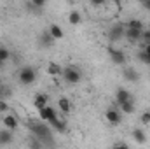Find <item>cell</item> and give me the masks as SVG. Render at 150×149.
Here are the masks:
<instances>
[{
    "instance_id": "cell-13",
    "label": "cell",
    "mask_w": 150,
    "mask_h": 149,
    "mask_svg": "<svg viewBox=\"0 0 150 149\" xmlns=\"http://www.w3.org/2000/svg\"><path fill=\"white\" fill-rule=\"evenodd\" d=\"M47 74L52 75V77H58V75L63 74V67L58 65V63H49L47 65Z\"/></svg>"
},
{
    "instance_id": "cell-21",
    "label": "cell",
    "mask_w": 150,
    "mask_h": 149,
    "mask_svg": "<svg viewBox=\"0 0 150 149\" xmlns=\"http://www.w3.org/2000/svg\"><path fill=\"white\" fill-rule=\"evenodd\" d=\"M9 56H11L9 49H7V47H0V63L7 62V60H9Z\"/></svg>"
},
{
    "instance_id": "cell-7",
    "label": "cell",
    "mask_w": 150,
    "mask_h": 149,
    "mask_svg": "<svg viewBox=\"0 0 150 149\" xmlns=\"http://www.w3.org/2000/svg\"><path fill=\"white\" fill-rule=\"evenodd\" d=\"M124 37L127 39L129 42H136V40L142 39V30H138V28H127V27H126Z\"/></svg>"
},
{
    "instance_id": "cell-5",
    "label": "cell",
    "mask_w": 150,
    "mask_h": 149,
    "mask_svg": "<svg viewBox=\"0 0 150 149\" xmlns=\"http://www.w3.org/2000/svg\"><path fill=\"white\" fill-rule=\"evenodd\" d=\"M105 117H107V121H108L112 126L120 125V121H122V116H120V112L117 111V109H108V111L105 112Z\"/></svg>"
},
{
    "instance_id": "cell-11",
    "label": "cell",
    "mask_w": 150,
    "mask_h": 149,
    "mask_svg": "<svg viewBox=\"0 0 150 149\" xmlns=\"http://www.w3.org/2000/svg\"><path fill=\"white\" fill-rule=\"evenodd\" d=\"M115 98H117V104L120 105L122 102H126V100H131L133 97H131V93H129L127 90L120 88V90H117V93H115Z\"/></svg>"
},
{
    "instance_id": "cell-3",
    "label": "cell",
    "mask_w": 150,
    "mask_h": 149,
    "mask_svg": "<svg viewBox=\"0 0 150 149\" xmlns=\"http://www.w3.org/2000/svg\"><path fill=\"white\" fill-rule=\"evenodd\" d=\"M63 79L68 84H77L80 81V72L75 67H67V69H63Z\"/></svg>"
},
{
    "instance_id": "cell-20",
    "label": "cell",
    "mask_w": 150,
    "mask_h": 149,
    "mask_svg": "<svg viewBox=\"0 0 150 149\" xmlns=\"http://www.w3.org/2000/svg\"><path fill=\"white\" fill-rule=\"evenodd\" d=\"M124 75L127 77V81H138V74H136V70H134V69H126Z\"/></svg>"
},
{
    "instance_id": "cell-10",
    "label": "cell",
    "mask_w": 150,
    "mask_h": 149,
    "mask_svg": "<svg viewBox=\"0 0 150 149\" xmlns=\"http://www.w3.org/2000/svg\"><path fill=\"white\" fill-rule=\"evenodd\" d=\"M58 107H59V111L63 112V114H68V112L72 111V102H70L67 97H61V98L58 100Z\"/></svg>"
},
{
    "instance_id": "cell-8",
    "label": "cell",
    "mask_w": 150,
    "mask_h": 149,
    "mask_svg": "<svg viewBox=\"0 0 150 149\" xmlns=\"http://www.w3.org/2000/svg\"><path fill=\"white\" fill-rule=\"evenodd\" d=\"M124 27H120V25H115V27H112V30H110V40L112 42H117V40H120V39H124Z\"/></svg>"
},
{
    "instance_id": "cell-15",
    "label": "cell",
    "mask_w": 150,
    "mask_h": 149,
    "mask_svg": "<svg viewBox=\"0 0 150 149\" xmlns=\"http://www.w3.org/2000/svg\"><path fill=\"white\" fill-rule=\"evenodd\" d=\"M133 139H134L138 144H145V142H147V135H145V132H143L142 128L133 130Z\"/></svg>"
},
{
    "instance_id": "cell-30",
    "label": "cell",
    "mask_w": 150,
    "mask_h": 149,
    "mask_svg": "<svg viewBox=\"0 0 150 149\" xmlns=\"http://www.w3.org/2000/svg\"><path fill=\"white\" fill-rule=\"evenodd\" d=\"M4 97H5V91H4V90H2V86H0V98H4Z\"/></svg>"
},
{
    "instance_id": "cell-17",
    "label": "cell",
    "mask_w": 150,
    "mask_h": 149,
    "mask_svg": "<svg viewBox=\"0 0 150 149\" xmlns=\"http://www.w3.org/2000/svg\"><path fill=\"white\" fill-rule=\"evenodd\" d=\"M120 111L126 112V114H131V112H134V102H133V98H131V100H126V102H122V104H120Z\"/></svg>"
},
{
    "instance_id": "cell-14",
    "label": "cell",
    "mask_w": 150,
    "mask_h": 149,
    "mask_svg": "<svg viewBox=\"0 0 150 149\" xmlns=\"http://www.w3.org/2000/svg\"><path fill=\"white\" fill-rule=\"evenodd\" d=\"M32 130H33V133H35V135H38V137L49 135V130H47V126H45L44 123H37V125H32Z\"/></svg>"
},
{
    "instance_id": "cell-6",
    "label": "cell",
    "mask_w": 150,
    "mask_h": 149,
    "mask_svg": "<svg viewBox=\"0 0 150 149\" xmlns=\"http://www.w3.org/2000/svg\"><path fill=\"white\" fill-rule=\"evenodd\" d=\"M2 123H4V126H5L7 130H11V132H14V130L19 126V123H18L16 116H12V114H4V117H2Z\"/></svg>"
},
{
    "instance_id": "cell-25",
    "label": "cell",
    "mask_w": 150,
    "mask_h": 149,
    "mask_svg": "<svg viewBox=\"0 0 150 149\" xmlns=\"http://www.w3.org/2000/svg\"><path fill=\"white\" fill-rule=\"evenodd\" d=\"M7 111H9V104L4 98H0V112H7Z\"/></svg>"
},
{
    "instance_id": "cell-18",
    "label": "cell",
    "mask_w": 150,
    "mask_h": 149,
    "mask_svg": "<svg viewBox=\"0 0 150 149\" xmlns=\"http://www.w3.org/2000/svg\"><path fill=\"white\" fill-rule=\"evenodd\" d=\"M11 142H12V133H11V130L0 132V144H11Z\"/></svg>"
},
{
    "instance_id": "cell-29",
    "label": "cell",
    "mask_w": 150,
    "mask_h": 149,
    "mask_svg": "<svg viewBox=\"0 0 150 149\" xmlns=\"http://www.w3.org/2000/svg\"><path fill=\"white\" fill-rule=\"evenodd\" d=\"M115 148H127V144H124V142H119V144H115Z\"/></svg>"
},
{
    "instance_id": "cell-24",
    "label": "cell",
    "mask_w": 150,
    "mask_h": 149,
    "mask_svg": "<svg viewBox=\"0 0 150 149\" xmlns=\"http://www.w3.org/2000/svg\"><path fill=\"white\" fill-rule=\"evenodd\" d=\"M52 40H54V37H52L51 34H44V35H42V42H44V44H47V46H49Z\"/></svg>"
},
{
    "instance_id": "cell-31",
    "label": "cell",
    "mask_w": 150,
    "mask_h": 149,
    "mask_svg": "<svg viewBox=\"0 0 150 149\" xmlns=\"http://www.w3.org/2000/svg\"><path fill=\"white\" fill-rule=\"evenodd\" d=\"M113 2H119V0H113Z\"/></svg>"
},
{
    "instance_id": "cell-12",
    "label": "cell",
    "mask_w": 150,
    "mask_h": 149,
    "mask_svg": "<svg viewBox=\"0 0 150 149\" xmlns=\"http://www.w3.org/2000/svg\"><path fill=\"white\" fill-rule=\"evenodd\" d=\"M49 34L54 37V40H59V39H63V30H61V27L59 25H56V23H52L51 27H49Z\"/></svg>"
},
{
    "instance_id": "cell-23",
    "label": "cell",
    "mask_w": 150,
    "mask_h": 149,
    "mask_svg": "<svg viewBox=\"0 0 150 149\" xmlns=\"http://www.w3.org/2000/svg\"><path fill=\"white\" fill-rule=\"evenodd\" d=\"M140 121L143 123V125H149L150 123V111H145L142 114V117H140Z\"/></svg>"
},
{
    "instance_id": "cell-32",
    "label": "cell",
    "mask_w": 150,
    "mask_h": 149,
    "mask_svg": "<svg viewBox=\"0 0 150 149\" xmlns=\"http://www.w3.org/2000/svg\"><path fill=\"white\" fill-rule=\"evenodd\" d=\"M140 2H143V0H140Z\"/></svg>"
},
{
    "instance_id": "cell-22",
    "label": "cell",
    "mask_w": 150,
    "mask_h": 149,
    "mask_svg": "<svg viewBox=\"0 0 150 149\" xmlns=\"http://www.w3.org/2000/svg\"><path fill=\"white\" fill-rule=\"evenodd\" d=\"M140 40H143L145 44H149L150 42V30H145V28H143V30H142V39H140Z\"/></svg>"
},
{
    "instance_id": "cell-2",
    "label": "cell",
    "mask_w": 150,
    "mask_h": 149,
    "mask_svg": "<svg viewBox=\"0 0 150 149\" xmlns=\"http://www.w3.org/2000/svg\"><path fill=\"white\" fill-rule=\"evenodd\" d=\"M38 114H40V119L42 121H47L49 125H54L59 117H58V114L56 111L52 109V107H49V105H45V107H42V109H38Z\"/></svg>"
},
{
    "instance_id": "cell-4",
    "label": "cell",
    "mask_w": 150,
    "mask_h": 149,
    "mask_svg": "<svg viewBox=\"0 0 150 149\" xmlns=\"http://www.w3.org/2000/svg\"><path fill=\"white\" fill-rule=\"evenodd\" d=\"M108 54H110V58H112V62L115 65H124V63H126V54H124V51L115 49V47H108Z\"/></svg>"
},
{
    "instance_id": "cell-16",
    "label": "cell",
    "mask_w": 150,
    "mask_h": 149,
    "mask_svg": "<svg viewBox=\"0 0 150 149\" xmlns=\"http://www.w3.org/2000/svg\"><path fill=\"white\" fill-rule=\"evenodd\" d=\"M80 21H82V16H80V12L79 11H72L70 14H68V23L70 25H80Z\"/></svg>"
},
{
    "instance_id": "cell-28",
    "label": "cell",
    "mask_w": 150,
    "mask_h": 149,
    "mask_svg": "<svg viewBox=\"0 0 150 149\" xmlns=\"http://www.w3.org/2000/svg\"><path fill=\"white\" fill-rule=\"evenodd\" d=\"M142 5H143L147 11H150V0H143V2H142Z\"/></svg>"
},
{
    "instance_id": "cell-9",
    "label": "cell",
    "mask_w": 150,
    "mask_h": 149,
    "mask_svg": "<svg viewBox=\"0 0 150 149\" xmlns=\"http://www.w3.org/2000/svg\"><path fill=\"white\" fill-rule=\"evenodd\" d=\"M45 105H49V97L45 95V93H38L37 97L33 98V107L35 109H42V107H45Z\"/></svg>"
},
{
    "instance_id": "cell-26",
    "label": "cell",
    "mask_w": 150,
    "mask_h": 149,
    "mask_svg": "<svg viewBox=\"0 0 150 149\" xmlns=\"http://www.w3.org/2000/svg\"><path fill=\"white\" fill-rule=\"evenodd\" d=\"M32 4H33L35 7H44V5L47 4V0H32Z\"/></svg>"
},
{
    "instance_id": "cell-27",
    "label": "cell",
    "mask_w": 150,
    "mask_h": 149,
    "mask_svg": "<svg viewBox=\"0 0 150 149\" xmlns=\"http://www.w3.org/2000/svg\"><path fill=\"white\" fill-rule=\"evenodd\" d=\"M105 2H107V0H91V4H93L94 7H101Z\"/></svg>"
},
{
    "instance_id": "cell-19",
    "label": "cell",
    "mask_w": 150,
    "mask_h": 149,
    "mask_svg": "<svg viewBox=\"0 0 150 149\" xmlns=\"http://www.w3.org/2000/svg\"><path fill=\"white\" fill-rule=\"evenodd\" d=\"M127 28H138V30H143L145 25H143V21H140V19H129V21H127Z\"/></svg>"
},
{
    "instance_id": "cell-1",
    "label": "cell",
    "mask_w": 150,
    "mask_h": 149,
    "mask_svg": "<svg viewBox=\"0 0 150 149\" xmlns=\"http://www.w3.org/2000/svg\"><path fill=\"white\" fill-rule=\"evenodd\" d=\"M35 79H37V74H35L33 67H23V69L19 70V82H21V84H25V86L33 84Z\"/></svg>"
}]
</instances>
